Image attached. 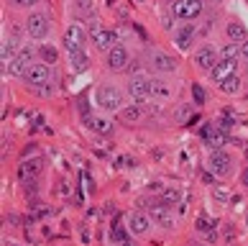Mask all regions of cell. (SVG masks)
<instances>
[{
	"instance_id": "obj_9",
	"label": "cell",
	"mask_w": 248,
	"mask_h": 246,
	"mask_svg": "<svg viewBox=\"0 0 248 246\" xmlns=\"http://www.w3.org/2000/svg\"><path fill=\"white\" fill-rule=\"evenodd\" d=\"M128 93H131L133 100H146L154 95L151 90V80L149 77H133L131 82H128Z\"/></svg>"
},
{
	"instance_id": "obj_29",
	"label": "cell",
	"mask_w": 248,
	"mask_h": 246,
	"mask_svg": "<svg viewBox=\"0 0 248 246\" xmlns=\"http://www.w3.org/2000/svg\"><path fill=\"white\" fill-rule=\"evenodd\" d=\"M197 229H200V231H207V229L213 231V229H215V221H210V223H207L205 218H200V221H197Z\"/></svg>"
},
{
	"instance_id": "obj_21",
	"label": "cell",
	"mask_w": 248,
	"mask_h": 246,
	"mask_svg": "<svg viewBox=\"0 0 248 246\" xmlns=\"http://www.w3.org/2000/svg\"><path fill=\"white\" fill-rule=\"evenodd\" d=\"M151 90H154V98H161V100L171 95V87L164 80H151Z\"/></svg>"
},
{
	"instance_id": "obj_10",
	"label": "cell",
	"mask_w": 248,
	"mask_h": 246,
	"mask_svg": "<svg viewBox=\"0 0 248 246\" xmlns=\"http://www.w3.org/2000/svg\"><path fill=\"white\" fill-rule=\"evenodd\" d=\"M31 62H33V49H23V51H18L13 62H11V75H26L31 67Z\"/></svg>"
},
{
	"instance_id": "obj_18",
	"label": "cell",
	"mask_w": 248,
	"mask_h": 246,
	"mask_svg": "<svg viewBox=\"0 0 248 246\" xmlns=\"http://www.w3.org/2000/svg\"><path fill=\"white\" fill-rule=\"evenodd\" d=\"M118 118H121L123 123H139L143 118V111L139 105H128V108H121V111H118Z\"/></svg>"
},
{
	"instance_id": "obj_15",
	"label": "cell",
	"mask_w": 248,
	"mask_h": 246,
	"mask_svg": "<svg viewBox=\"0 0 248 246\" xmlns=\"http://www.w3.org/2000/svg\"><path fill=\"white\" fill-rule=\"evenodd\" d=\"M128 226H131V233L141 236V233L149 231V226H151V215H149V213H133V215H131V221H128Z\"/></svg>"
},
{
	"instance_id": "obj_24",
	"label": "cell",
	"mask_w": 248,
	"mask_h": 246,
	"mask_svg": "<svg viewBox=\"0 0 248 246\" xmlns=\"http://www.w3.org/2000/svg\"><path fill=\"white\" fill-rule=\"evenodd\" d=\"M192 33H195V31H192V26H187V29H182V31L177 33V47H179V49H187V47H189Z\"/></svg>"
},
{
	"instance_id": "obj_16",
	"label": "cell",
	"mask_w": 248,
	"mask_h": 246,
	"mask_svg": "<svg viewBox=\"0 0 248 246\" xmlns=\"http://www.w3.org/2000/svg\"><path fill=\"white\" fill-rule=\"evenodd\" d=\"M225 33H228V39H231V44H243V41H248L246 26H243V23H238V21H231V23H228Z\"/></svg>"
},
{
	"instance_id": "obj_7",
	"label": "cell",
	"mask_w": 248,
	"mask_h": 246,
	"mask_svg": "<svg viewBox=\"0 0 248 246\" xmlns=\"http://www.w3.org/2000/svg\"><path fill=\"white\" fill-rule=\"evenodd\" d=\"M207 167H210V172L213 175H217V177H225L228 172H231V157L228 154H223V151H213L210 154V159H207Z\"/></svg>"
},
{
	"instance_id": "obj_34",
	"label": "cell",
	"mask_w": 248,
	"mask_h": 246,
	"mask_svg": "<svg viewBox=\"0 0 248 246\" xmlns=\"http://www.w3.org/2000/svg\"><path fill=\"white\" fill-rule=\"evenodd\" d=\"M243 185H248V169L243 172Z\"/></svg>"
},
{
	"instance_id": "obj_30",
	"label": "cell",
	"mask_w": 248,
	"mask_h": 246,
	"mask_svg": "<svg viewBox=\"0 0 248 246\" xmlns=\"http://www.w3.org/2000/svg\"><path fill=\"white\" fill-rule=\"evenodd\" d=\"M164 200H167V203H174V200H179V193L177 190H167V193H164Z\"/></svg>"
},
{
	"instance_id": "obj_17",
	"label": "cell",
	"mask_w": 248,
	"mask_h": 246,
	"mask_svg": "<svg viewBox=\"0 0 248 246\" xmlns=\"http://www.w3.org/2000/svg\"><path fill=\"white\" fill-rule=\"evenodd\" d=\"M41 167H44V159H41V157L26 159V162L21 164V177L31 180V177H36V175H39V172H41Z\"/></svg>"
},
{
	"instance_id": "obj_14",
	"label": "cell",
	"mask_w": 248,
	"mask_h": 246,
	"mask_svg": "<svg viewBox=\"0 0 248 246\" xmlns=\"http://www.w3.org/2000/svg\"><path fill=\"white\" fill-rule=\"evenodd\" d=\"M235 65H238L235 59H220V62H217V67L213 69V77H215L217 82H223V80H228V77H233V75H235Z\"/></svg>"
},
{
	"instance_id": "obj_28",
	"label": "cell",
	"mask_w": 248,
	"mask_h": 246,
	"mask_svg": "<svg viewBox=\"0 0 248 246\" xmlns=\"http://www.w3.org/2000/svg\"><path fill=\"white\" fill-rule=\"evenodd\" d=\"M238 51H241V49H238L235 44H228V47L223 49V59H235V57H238Z\"/></svg>"
},
{
	"instance_id": "obj_6",
	"label": "cell",
	"mask_w": 248,
	"mask_h": 246,
	"mask_svg": "<svg viewBox=\"0 0 248 246\" xmlns=\"http://www.w3.org/2000/svg\"><path fill=\"white\" fill-rule=\"evenodd\" d=\"M202 139H205V144H207L210 149H215V151H220L228 144L225 131L217 129V126H205V129H202Z\"/></svg>"
},
{
	"instance_id": "obj_4",
	"label": "cell",
	"mask_w": 248,
	"mask_h": 246,
	"mask_svg": "<svg viewBox=\"0 0 248 246\" xmlns=\"http://www.w3.org/2000/svg\"><path fill=\"white\" fill-rule=\"evenodd\" d=\"M202 13V0H177L174 3V16L182 21H195Z\"/></svg>"
},
{
	"instance_id": "obj_11",
	"label": "cell",
	"mask_w": 248,
	"mask_h": 246,
	"mask_svg": "<svg viewBox=\"0 0 248 246\" xmlns=\"http://www.w3.org/2000/svg\"><path fill=\"white\" fill-rule=\"evenodd\" d=\"M195 62H197V67L200 69H205V72H213L215 67H217V54H215V49L213 47H202L200 51H197V57H195Z\"/></svg>"
},
{
	"instance_id": "obj_22",
	"label": "cell",
	"mask_w": 248,
	"mask_h": 246,
	"mask_svg": "<svg viewBox=\"0 0 248 246\" xmlns=\"http://www.w3.org/2000/svg\"><path fill=\"white\" fill-rule=\"evenodd\" d=\"M220 90H223V93H228V95H235L238 90H241V80H238L235 75H233V77H228V80L220 82Z\"/></svg>"
},
{
	"instance_id": "obj_23",
	"label": "cell",
	"mask_w": 248,
	"mask_h": 246,
	"mask_svg": "<svg viewBox=\"0 0 248 246\" xmlns=\"http://www.w3.org/2000/svg\"><path fill=\"white\" fill-rule=\"evenodd\" d=\"M72 57V67H75L77 72H85L87 65H90V59H87V54L85 51H77V54H69Z\"/></svg>"
},
{
	"instance_id": "obj_3",
	"label": "cell",
	"mask_w": 248,
	"mask_h": 246,
	"mask_svg": "<svg viewBox=\"0 0 248 246\" xmlns=\"http://www.w3.org/2000/svg\"><path fill=\"white\" fill-rule=\"evenodd\" d=\"M97 103H100V108H105V111H121L123 95H121V90L103 85V87H97Z\"/></svg>"
},
{
	"instance_id": "obj_25",
	"label": "cell",
	"mask_w": 248,
	"mask_h": 246,
	"mask_svg": "<svg viewBox=\"0 0 248 246\" xmlns=\"http://www.w3.org/2000/svg\"><path fill=\"white\" fill-rule=\"evenodd\" d=\"M39 54H41V59L46 62V65H54V62H57V49L54 47H41Z\"/></svg>"
},
{
	"instance_id": "obj_31",
	"label": "cell",
	"mask_w": 248,
	"mask_h": 246,
	"mask_svg": "<svg viewBox=\"0 0 248 246\" xmlns=\"http://www.w3.org/2000/svg\"><path fill=\"white\" fill-rule=\"evenodd\" d=\"M16 5H21V8H31V5H36L39 0H13Z\"/></svg>"
},
{
	"instance_id": "obj_20",
	"label": "cell",
	"mask_w": 248,
	"mask_h": 246,
	"mask_svg": "<svg viewBox=\"0 0 248 246\" xmlns=\"http://www.w3.org/2000/svg\"><path fill=\"white\" fill-rule=\"evenodd\" d=\"M87 126L97 133H110V129H113L108 118H95V115H87Z\"/></svg>"
},
{
	"instance_id": "obj_12",
	"label": "cell",
	"mask_w": 248,
	"mask_h": 246,
	"mask_svg": "<svg viewBox=\"0 0 248 246\" xmlns=\"http://www.w3.org/2000/svg\"><path fill=\"white\" fill-rule=\"evenodd\" d=\"M125 65H128V51L123 47H113V49L108 51V67L113 69V72L123 69Z\"/></svg>"
},
{
	"instance_id": "obj_27",
	"label": "cell",
	"mask_w": 248,
	"mask_h": 246,
	"mask_svg": "<svg viewBox=\"0 0 248 246\" xmlns=\"http://www.w3.org/2000/svg\"><path fill=\"white\" fill-rule=\"evenodd\" d=\"M192 98H195L197 105H202V103H205V90H202L200 85H192Z\"/></svg>"
},
{
	"instance_id": "obj_33",
	"label": "cell",
	"mask_w": 248,
	"mask_h": 246,
	"mask_svg": "<svg viewBox=\"0 0 248 246\" xmlns=\"http://www.w3.org/2000/svg\"><path fill=\"white\" fill-rule=\"evenodd\" d=\"M241 54L248 59V41H243V44H241Z\"/></svg>"
},
{
	"instance_id": "obj_13",
	"label": "cell",
	"mask_w": 248,
	"mask_h": 246,
	"mask_svg": "<svg viewBox=\"0 0 248 246\" xmlns=\"http://www.w3.org/2000/svg\"><path fill=\"white\" fill-rule=\"evenodd\" d=\"M149 215H151V221H156L159 226H164V229L174 226V215H171V211H169L167 205H156V208H151Z\"/></svg>"
},
{
	"instance_id": "obj_8",
	"label": "cell",
	"mask_w": 248,
	"mask_h": 246,
	"mask_svg": "<svg viewBox=\"0 0 248 246\" xmlns=\"http://www.w3.org/2000/svg\"><path fill=\"white\" fill-rule=\"evenodd\" d=\"M26 82H29V85H46V82L51 80V69H49V65H39V62H36V65H31L29 67V72H26Z\"/></svg>"
},
{
	"instance_id": "obj_32",
	"label": "cell",
	"mask_w": 248,
	"mask_h": 246,
	"mask_svg": "<svg viewBox=\"0 0 248 246\" xmlns=\"http://www.w3.org/2000/svg\"><path fill=\"white\" fill-rule=\"evenodd\" d=\"M231 126H233V118H228V115H223V121H220V129H231Z\"/></svg>"
},
{
	"instance_id": "obj_26",
	"label": "cell",
	"mask_w": 248,
	"mask_h": 246,
	"mask_svg": "<svg viewBox=\"0 0 248 246\" xmlns=\"http://www.w3.org/2000/svg\"><path fill=\"white\" fill-rule=\"evenodd\" d=\"M11 57H13V41H5V44H3V54H0L3 65H5V62H13Z\"/></svg>"
},
{
	"instance_id": "obj_19",
	"label": "cell",
	"mask_w": 248,
	"mask_h": 246,
	"mask_svg": "<svg viewBox=\"0 0 248 246\" xmlns=\"http://www.w3.org/2000/svg\"><path fill=\"white\" fill-rule=\"evenodd\" d=\"M174 67H177V62L169 54H154V69L156 72H171Z\"/></svg>"
},
{
	"instance_id": "obj_1",
	"label": "cell",
	"mask_w": 248,
	"mask_h": 246,
	"mask_svg": "<svg viewBox=\"0 0 248 246\" xmlns=\"http://www.w3.org/2000/svg\"><path fill=\"white\" fill-rule=\"evenodd\" d=\"M90 36H93V41H95V47L100 49V51H110L113 47H118V36H115V31H108V29H103L97 21H93L90 23Z\"/></svg>"
},
{
	"instance_id": "obj_2",
	"label": "cell",
	"mask_w": 248,
	"mask_h": 246,
	"mask_svg": "<svg viewBox=\"0 0 248 246\" xmlns=\"http://www.w3.org/2000/svg\"><path fill=\"white\" fill-rule=\"evenodd\" d=\"M85 41H87V33H85L82 26H69L67 33H64V47H67V54L85 51Z\"/></svg>"
},
{
	"instance_id": "obj_5",
	"label": "cell",
	"mask_w": 248,
	"mask_h": 246,
	"mask_svg": "<svg viewBox=\"0 0 248 246\" xmlns=\"http://www.w3.org/2000/svg\"><path fill=\"white\" fill-rule=\"evenodd\" d=\"M26 29H29V33L33 36V39H44V36L49 33L46 13H31L29 18H26Z\"/></svg>"
}]
</instances>
